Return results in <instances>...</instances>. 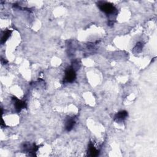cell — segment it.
I'll return each instance as SVG.
<instances>
[{
  "mask_svg": "<svg viewBox=\"0 0 157 157\" xmlns=\"http://www.w3.org/2000/svg\"><path fill=\"white\" fill-rule=\"evenodd\" d=\"M98 6L100 10L106 13L109 17H112V21L116 19L117 15V11L116 7L112 4L105 2H99L98 3Z\"/></svg>",
  "mask_w": 157,
  "mask_h": 157,
  "instance_id": "1",
  "label": "cell"
},
{
  "mask_svg": "<svg viewBox=\"0 0 157 157\" xmlns=\"http://www.w3.org/2000/svg\"><path fill=\"white\" fill-rule=\"evenodd\" d=\"M76 78V70L71 66L68 68L65 71V82L72 83L73 82Z\"/></svg>",
  "mask_w": 157,
  "mask_h": 157,
  "instance_id": "2",
  "label": "cell"
},
{
  "mask_svg": "<svg viewBox=\"0 0 157 157\" xmlns=\"http://www.w3.org/2000/svg\"><path fill=\"white\" fill-rule=\"evenodd\" d=\"M12 101L14 103V106H15V109L17 112H20L23 109L26 107V104L25 101L19 100L16 97L12 98Z\"/></svg>",
  "mask_w": 157,
  "mask_h": 157,
  "instance_id": "3",
  "label": "cell"
},
{
  "mask_svg": "<svg viewBox=\"0 0 157 157\" xmlns=\"http://www.w3.org/2000/svg\"><path fill=\"white\" fill-rule=\"evenodd\" d=\"M76 124V120L74 117H69L65 122V129L68 131L73 130Z\"/></svg>",
  "mask_w": 157,
  "mask_h": 157,
  "instance_id": "4",
  "label": "cell"
},
{
  "mask_svg": "<svg viewBox=\"0 0 157 157\" xmlns=\"http://www.w3.org/2000/svg\"><path fill=\"white\" fill-rule=\"evenodd\" d=\"M128 112L126 110H122L119 112H117L115 116H114V120L117 122H120L123 121L125 119H126L128 117Z\"/></svg>",
  "mask_w": 157,
  "mask_h": 157,
  "instance_id": "5",
  "label": "cell"
},
{
  "mask_svg": "<svg viewBox=\"0 0 157 157\" xmlns=\"http://www.w3.org/2000/svg\"><path fill=\"white\" fill-rule=\"evenodd\" d=\"M89 155L91 156H96L99 155V150H97L92 143H90L89 146Z\"/></svg>",
  "mask_w": 157,
  "mask_h": 157,
  "instance_id": "6",
  "label": "cell"
},
{
  "mask_svg": "<svg viewBox=\"0 0 157 157\" xmlns=\"http://www.w3.org/2000/svg\"><path fill=\"white\" fill-rule=\"evenodd\" d=\"M11 33H12V31H11V30H6V31L4 32L2 38V40H1V43L2 44L5 43V42H6V41L8 39V38L11 36Z\"/></svg>",
  "mask_w": 157,
  "mask_h": 157,
  "instance_id": "7",
  "label": "cell"
},
{
  "mask_svg": "<svg viewBox=\"0 0 157 157\" xmlns=\"http://www.w3.org/2000/svg\"><path fill=\"white\" fill-rule=\"evenodd\" d=\"M144 44L143 43H142L141 42H139L136 44V46L133 49V52L135 53H139L141 52L142 48H143Z\"/></svg>",
  "mask_w": 157,
  "mask_h": 157,
  "instance_id": "8",
  "label": "cell"
},
{
  "mask_svg": "<svg viewBox=\"0 0 157 157\" xmlns=\"http://www.w3.org/2000/svg\"><path fill=\"white\" fill-rule=\"evenodd\" d=\"M1 126H2V127H3V126H6V125H5V123H4V120H2V125H1Z\"/></svg>",
  "mask_w": 157,
  "mask_h": 157,
  "instance_id": "9",
  "label": "cell"
}]
</instances>
